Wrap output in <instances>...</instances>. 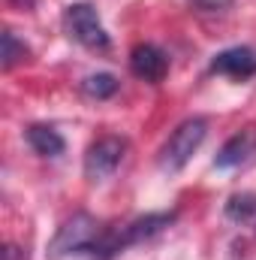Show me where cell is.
Here are the masks:
<instances>
[{"mask_svg": "<svg viewBox=\"0 0 256 260\" xmlns=\"http://www.w3.org/2000/svg\"><path fill=\"white\" fill-rule=\"evenodd\" d=\"M81 91L88 97H94V100H106V97H112L118 91V79L112 73H94V76H88L81 82Z\"/></svg>", "mask_w": 256, "mask_h": 260, "instance_id": "obj_10", "label": "cell"}, {"mask_svg": "<svg viewBox=\"0 0 256 260\" xmlns=\"http://www.w3.org/2000/svg\"><path fill=\"white\" fill-rule=\"evenodd\" d=\"M27 142L36 154L42 157H58L64 151V136L58 133L55 127H46V124H33L27 127Z\"/></svg>", "mask_w": 256, "mask_h": 260, "instance_id": "obj_9", "label": "cell"}, {"mask_svg": "<svg viewBox=\"0 0 256 260\" xmlns=\"http://www.w3.org/2000/svg\"><path fill=\"white\" fill-rule=\"evenodd\" d=\"M172 221H175L172 212H154V215H145V218H139V221L127 224L124 233H118V236H106V242H103L100 251H103V254H115V251H121V248H127V245L145 242V239L163 233Z\"/></svg>", "mask_w": 256, "mask_h": 260, "instance_id": "obj_5", "label": "cell"}, {"mask_svg": "<svg viewBox=\"0 0 256 260\" xmlns=\"http://www.w3.org/2000/svg\"><path fill=\"white\" fill-rule=\"evenodd\" d=\"M106 236L100 233V224L91 215H75L69 218L64 227L58 230L55 242H52V257H66V254H97L103 248Z\"/></svg>", "mask_w": 256, "mask_h": 260, "instance_id": "obj_2", "label": "cell"}, {"mask_svg": "<svg viewBox=\"0 0 256 260\" xmlns=\"http://www.w3.org/2000/svg\"><path fill=\"white\" fill-rule=\"evenodd\" d=\"M208 121L205 118H187L172 130V136L166 139V145L160 148V170L163 173H178L187 167L193 154L199 151V145L205 142Z\"/></svg>", "mask_w": 256, "mask_h": 260, "instance_id": "obj_1", "label": "cell"}, {"mask_svg": "<svg viewBox=\"0 0 256 260\" xmlns=\"http://www.w3.org/2000/svg\"><path fill=\"white\" fill-rule=\"evenodd\" d=\"M226 215L235 218V221H250V218L256 215V197L253 194L232 197V200L226 203Z\"/></svg>", "mask_w": 256, "mask_h": 260, "instance_id": "obj_12", "label": "cell"}, {"mask_svg": "<svg viewBox=\"0 0 256 260\" xmlns=\"http://www.w3.org/2000/svg\"><path fill=\"white\" fill-rule=\"evenodd\" d=\"M214 73H223V76H232V79H247L256 73V52L247 46H235V49H226L220 55H214L211 61Z\"/></svg>", "mask_w": 256, "mask_h": 260, "instance_id": "obj_7", "label": "cell"}, {"mask_svg": "<svg viewBox=\"0 0 256 260\" xmlns=\"http://www.w3.org/2000/svg\"><path fill=\"white\" fill-rule=\"evenodd\" d=\"M130 70H133L139 79L157 85V82H163V76L169 73V58H166L163 49L145 43V46H136V49H133V55H130Z\"/></svg>", "mask_w": 256, "mask_h": 260, "instance_id": "obj_6", "label": "cell"}, {"mask_svg": "<svg viewBox=\"0 0 256 260\" xmlns=\"http://www.w3.org/2000/svg\"><path fill=\"white\" fill-rule=\"evenodd\" d=\"M196 9H205V12H217V9H226L232 0H190Z\"/></svg>", "mask_w": 256, "mask_h": 260, "instance_id": "obj_13", "label": "cell"}, {"mask_svg": "<svg viewBox=\"0 0 256 260\" xmlns=\"http://www.w3.org/2000/svg\"><path fill=\"white\" fill-rule=\"evenodd\" d=\"M24 58H27V46L18 43L12 30H6L3 34V70H12L15 64H21Z\"/></svg>", "mask_w": 256, "mask_h": 260, "instance_id": "obj_11", "label": "cell"}, {"mask_svg": "<svg viewBox=\"0 0 256 260\" xmlns=\"http://www.w3.org/2000/svg\"><path fill=\"white\" fill-rule=\"evenodd\" d=\"M253 151H256V133H253V130H241V133H235L232 139H226V145L217 151L214 167H220V170L241 167Z\"/></svg>", "mask_w": 256, "mask_h": 260, "instance_id": "obj_8", "label": "cell"}, {"mask_svg": "<svg viewBox=\"0 0 256 260\" xmlns=\"http://www.w3.org/2000/svg\"><path fill=\"white\" fill-rule=\"evenodd\" d=\"M64 24L69 37L81 43L84 49H109V34L91 3H72L64 12Z\"/></svg>", "mask_w": 256, "mask_h": 260, "instance_id": "obj_3", "label": "cell"}, {"mask_svg": "<svg viewBox=\"0 0 256 260\" xmlns=\"http://www.w3.org/2000/svg\"><path fill=\"white\" fill-rule=\"evenodd\" d=\"M127 142L121 136H100L84 154V176L91 182H106L124 160Z\"/></svg>", "mask_w": 256, "mask_h": 260, "instance_id": "obj_4", "label": "cell"}]
</instances>
